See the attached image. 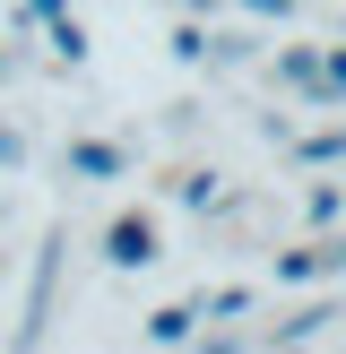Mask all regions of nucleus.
<instances>
[{"instance_id":"obj_1","label":"nucleus","mask_w":346,"mask_h":354,"mask_svg":"<svg viewBox=\"0 0 346 354\" xmlns=\"http://www.w3.org/2000/svg\"><path fill=\"white\" fill-rule=\"evenodd\" d=\"M268 78L303 104H338L346 95V52H311V44H277L268 52Z\"/></svg>"},{"instance_id":"obj_2","label":"nucleus","mask_w":346,"mask_h":354,"mask_svg":"<svg viewBox=\"0 0 346 354\" xmlns=\"http://www.w3.org/2000/svg\"><path fill=\"white\" fill-rule=\"evenodd\" d=\"M104 259H113L121 277H130V268H156V259H165V251H156V216H138V207H121V216L104 225Z\"/></svg>"},{"instance_id":"obj_3","label":"nucleus","mask_w":346,"mask_h":354,"mask_svg":"<svg viewBox=\"0 0 346 354\" xmlns=\"http://www.w3.org/2000/svg\"><path fill=\"white\" fill-rule=\"evenodd\" d=\"M329 277H346V242L338 234L303 242V251H277V286H329Z\"/></svg>"},{"instance_id":"obj_4","label":"nucleus","mask_w":346,"mask_h":354,"mask_svg":"<svg viewBox=\"0 0 346 354\" xmlns=\"http://www.w3.org/2000/svg\"><path fill=\"white\" fill-rule=\"evenodd\" d=\"M121 165H130V156H121L113 138H69V173H78V182H113Z\"/></svg>"},{"instance_id":"obj_5","label":"nucleus","mask_w":346,"mask_h":354,"mask_svg":"<svg viewBox=\"0 0 346 354\" xmlns=\"http://www.w3.org/2000/svg\"><path fill=\"white\" fill-rule=\"evenodd\" d=\"M329 320H338V303H303V311H286V320H277V337H268V346H277V354H294V346L320 337Z\"/></svg>"},{"instance_id":"obj_6","label":"nucleus","mask_w":346,"mask_h":354,"mask_svg":"<svg viewBox=\"0 0 346 354\" xmlns=\"http://www.w3.org/2000/svg\"><path fill=\"white\" fill-rule=\"evenodd\" d=\"M190 311H199L208 328H234L242 311H251V286H217V294H199V303H190Z\"/></svg>"},{"instance_id":"obj_7","label":"nucleus","mask_w":346,"mask_h":354,"mask_svg":"<svg viewBox=\"0 0 346 354\" xmlns=\"http://www.w3.org/2000/svg\"><path fill=\"white\" fill-rule=\"evenodd\" d=\"M44 26H52V61H61V69H78V61H86V26H78V9L44 17Z\"/></svg>"},{"instance_id":"obj_8","label":"nucleus","mask_w":346,"mask_h":354,"mask_svg":"<svg viewBox=\"0 0 346 354\" xmlns=\"http://www.w3.org/2000/svg\"><path fill=\"white\" fill-rule=\"evenodd\" d=\"M190 328H199V311H190V303H165V311H147V337H156V346H190Z\"/></svg>"},{"instance_id":"obj_9","label":"nucleus","mask_w":346,"mask_h":354,"mask_svg":"<svg viewBox=\"0 0 346 354\" xmlns=\"http://www.w3.org/2000/svg\"><path fill=\"white\" fill-rule=\"evenodd\" d=\"M303 216L320 225V234H338V216H346V190H338V182H311V190H303Z\"/></svg>"},{"instance_id":"obj_10","label":"nucleus","mask_w":346,"mask_h":354,"mask_svg":"<svg viewBox=\"0 0 346 354\" xmlns=\"http://www.w3.org/2000/svg\"><path fill=\"white\" fill-rule=\"evenodd\" d=\"M294 156H303L311 173H329V165L346 156V130H311V138H294Z\"/></svg>"},{"instance_id":"obj_11","label":"nucleus","mask_w":346,"mask_h":354,"mask_svg":"<svg viewBox=\"0 0 346 354\" xmlns=\"http://www.w3.org/2000/svg\"><path fill=\"white\" fill-rule=\"evenodd\" d=\"M173 199L208 216V199H217V173H199V165H190V173H173Z\"/></svg>"},{"instance_id":"obj_12","label":"nucleus","mask_w":346,"mask_h":354,"mask_svg":"<svg viewBox=\"0 0 346 354\" xmlns=\"http://www.w3.org/2000/svg\"><path fill=\"white\" fill-rule=\"evenodd\" d=\"M208 61H217V69H234V61H260V44H251V35H208Z\"/></svg>"},{"instance_id":"obj_13","label":"nucleus","mask_w":346,"mask_h":354,"mask_svg":"<svg viewBox=\"0 0 346 354\" xmlns=\"http://www.w3.org/2000/svg\"><path fill=\"white\" fill-rule=\"evenodd\" d=\"M173 61L199 69V61H208V26H173Z\"/></svg>"},{"instance_id":"obj_14","label":"nucleus","mask_w":346,"mask_h":354,"mask_svg":"<svg viewBox=\"0 0 346 354\" xmlns=\"http://www.w3.org/2000/svg\"><path fill=\"white\" fill-rule=\"evenodd\" d=\"M242 9H251L260 26H294V0H242Z\"/></svg>"},{"instance_id":"obj_15","label":"nucleus","mask_w":346,"mask_h":354,"mask_svg":"<svg viewBox=\"0 0 346 354\" xmlns=\"http://www.w3.org/2000/svg\"><path fill=\"white\" fill-rule=\"evenodd\" d=\"M26 165V130H9V121H0V173H17Z\"/></svg>"},{"instance_id":"obj_16","label":"nucleus","mask_w":346,"mask_h":354,"mask_svg":"<svg viewBox=\"0 0 346 354\" xmlns=\"http://www.w3.org/2000/svg\"><path fill=\"white\" fill-rule=\"evenodd\" d=\"M190 337H199V328H190ZM199 354H242V337H234V328H208V337H199Z\"/></svg>"},{"instance_id":"obj_17","label":"nucleus","mask_w":346,"mask_h":354,"mask_svg":"<svg viewBox=\"0 0 346 354\" xmlns=\"http://www.w3.org/2000/svg\"><path fill=\"white\" fill-rule=\"evenodd\" d=\"M0 86H9V52H0Z\"/></svg>"}]
</instances>
